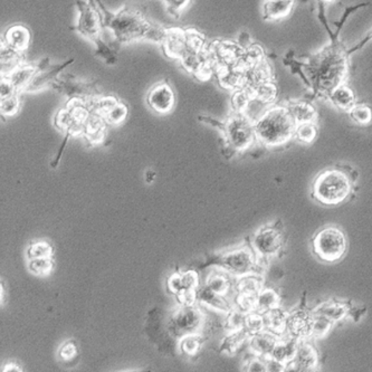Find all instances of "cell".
Returning <instances> with one entry per match:
<instances>
[{"instance_id":"6da1fadb","label":"cell","mask_w":372,"mask_h":372,"mask_svg":"<svg viewBox=\"0 0 372 372\" xmlns=\"http://www.w3.org/2000/svg\"><path fill=\"white\" fill-rule=\"evenodd\" d=\"M326 4H318V19L323 24L330 37V43L324 45L320 51L306 56V62H300L288 51L283 59L285 66H288L293 74H298L304 84L311 89L314 99H326L339 85L343 84L349 74V59L352 56L350 47H346L339 41V34H336L326 21Z\"/></svg>"},{"instance_id":"7a4b0ae2","label":"cell","mask_w":372,"mask_h":372,"mask_svg":"<svg viewBox=\"0 0 372 372\" xmlns=\"http://www.w3.org/2000/svg\"><path fill=\"white\" fill-rule=\"evenodd\" d=\"M93 3L101 11L103 27L114 33L118 46L142 41L161 45L166 27L152 23L141 8L126 4L118 11H111L101 0H93Z\"/></svg>"},{"instance_id":"3957f363","label":"cell","mask_w":372,"mask_h":372,"mask_svg":"<svg viewBox=\"0 0 372 372\" xmlns=\"http://www.w3.org/2000/svg\"><path fill=\"white\" fill-rule=\"evenodd\" d=\"M296 126L286 106H268L254 121L257 142L268 148L284 146L294 139Z\"/></svg>"},{"instance_id":"277c9868","label":"cell","mask_w":372,"mask_h":372,"mask_svg":"<svg viewBox=\"0 0 372 372\" xmlns=\"http://www.w3.org/2000/svg\"><path fill=\"white\" fill-rule=\"evenodd\" d=\"M353 181V178L342 168H328L314 178L311 196L321 205L339 206L351 196Z\"/></svg>"},{"instance_id":"5b68a950","label":"cell","mask_w":372,"mask_h":372,"mask_svg":"<svg viewBox=\"0 0 372 372\" xmlns=\"http://www.w3.org/2000/svg\"><path fill=\"white\" fill-rule=\"evenodd\" d=\"M218 129L223 132L229 149L233 152H245L257 142L254 121L245 114L233 111V114L225 122H221Z\"/></svg>"},{"instance_id":"8992f818","label":"cell","mask_w":372,"mask_h":372,"mask_svg":"<svg viewBox=\"0 0 372 372\" xmlns=\"http://www.w3.org/2000/svg\"><path fill=\"white\" fill-rule=\"evenodd\" d=\"M312 249L314 255L323 262H339L347 253V235L339 227L322 228L312 238Z\"/></svg>"},{"instance_id":"52a82bcc","label":"cell","mask_w":372,"mask_h":372,"mask_svg":"<svg viewBox=\"0 0 372 372\" xmlns=\"http://www.w3.org/2000/svg\"><path fill=\"white\" fill-rule=\"evenodd\" d=\"M259 261L252 246H241L219 255L213 263L238 278L251 273H258Z\"/></svg>"},{"instance_id":"ba28073f","label":"cell","mask_w":372,"mask_h":372,"mask_svg":"<svg viewBox=\"0 0 372 372\" xmlns=\"http://www.w3.org/2000/svg\"><path fill=\"white\" fill-rule=\"evenodd\" d=\"M76 7L79 19L76 26L72 27L73 31L95 44L102 39V31L104 29L101 11L93 3V0H77Z\"/></svg>"},{"instance_id":"9c48e42d","label":"cell","mask_w":372,"mask_h":372,"mask_svg":"<svg viewBox=\"0 0 372 372\" xmlns=\"http://www.w3.org/2000/svg\"><path fill=\"white\" fill-rule=\"evenodd\" d=\"M251 246L259 259L270 258L280 254L284 246V233L280 223H268L253 235Z\"/></svg>"},{"instance_id":"30bf717a","label":"cell","mask_w":372,"mask_h":372,"mask_svg":"<svg viewBox=\"0 0 372 372\" xmlns=\"http://www.w3.org/2000/svg\"><path fill=\"white\" fill-rule=\"evenodd\" d=\"M205 323V316L197 306H183L179 304L172 312L169 320V330L175 336L186 334L201 333Z\"/></svg>"},{"instance_id":"8fae6325","label":"cell","mask_w":372,"mask_h":372,"mask_svg":"<svg viewBox=\"0 0 372 372\" xmlns=\"http://www.w3.org/2000/svg\"><path fill=\"white\" fill-rule=\"evenodd\" d=\"M53 89L69 99L80 98L88 100L103 95V93L99 90L96 83L79 80L71 74L59 77Z\"/></svg>"},{"instance_id":"7c38bea8","label":"cell","mask_w":372,"mask_h":372,"mask_svg":"<svg viewBox=\"0 0 372 372\" xmlns=\"http://www.w3.org/2000/svg\"><path fill=\"white\" fill-rule=\"evenodd\" d=\"M73 62L74 59H71L65 61L62 64H51V59L49 57L41 59L39 62V70L36 74L34 75L33 80L26 92H41L49 88L53 89L55 83L59 80V74Z\"/></svg>"},{"instance_id":"4fadbf2b","label":"cell","mask_w":372,"mask_h":372,"mask_svg":"<svg viewBox=\"0 0 372 372\" xmlns=\"http://www.w3.org/2000/svg\"><path fill=\"white\" fill-rule=\"evenodd\" d=\"M316 314L308 308H298L288 312L285 333L294 339L310 340L313 336V326Z\"/></svg>"},{"instance_id":"5bb4252c","label":"cell","mask_w":372,"mask_h":372,"mask_svg":"<svg viewBox=\"0 0 372 372\" xmlns=\"http://www.w3.org/2000/svg\"><path fill=\"white\" fill-rule=\"evenodd\" d=\"M146 103L156 114H170L176 106V94L169 81L162 80L154 84L146 95Z\"/></svg>"},{"instance_id":"9a60e30c","label":"cell","mask_w":372,"mask_h":372,"mask_svg":"<svg viewBox=\"0 0 372 372\" xmlns=\"http://www.w3.org/2000/svg\"><path fill=\"white\" fill-rule=\"evenodd\" d=\"M311 340L298 342L296 356L286 366V371H314L318 367V352Z\"/></svg>"},{"instance_id":"2e32d148","label":"cell","mask_w":372,"mask_h":372,"mask_svg":"<svg viewBox=\"0 0 372 372\" xmlns=\"http://www.w3.org/2000/svg\"><path fill=\"white\" fill-rule=\"evenodd\" d=\"M168 291L175 296L177 300L186 294L196 292L199 288V276L193 270L178 271L168 278Z\"/></svg>"},{"instance_id":"e0dca14e","label":"cell","mask_w":372,"mask_h":372,"mask_svg":"<svg viewBox=\"0 0 372 372\" xmlns=\"http://www.w3.org/2000/svg\"><path fill=\"white\" fill-rule=\"evenodd\" d=\"M187 41V29L169 27L166 29V35L160 46L166 56L179 61L185 53Z\"/></svg>"},{"instance_id":"ac0fdd59","label":"cell","mask_w":372,"mask_h":372,"mask_svg":"<svg viewBox=\"0 0 372 372\" xmlns=\"http://www.w3.org/2000/svg\"><path fill=\"white\" fill-rule=\"evenodd\" d=\"M1 41L14 51L25 54L31 46V33L29 27H26L25 25L16 24L6 29Z\"/></svg>"},{"instance_id":"d6986e66","label":"cell","mask_w":372,"mask_h":372,"mask_svg":"<svg viewBox=\"0 0 372 372\" xmlns=\"http://www.w3.org/2000/svg\"><path fill=\"white\" fill-rule=\"evenodd\" d=\"M278 334L273 333L270 330L249 336L248 348L254 356L268 359L271 358L275 343L278 340Z\"/></svg>"},{"instance_id":"ffe728a7","label":"cell","mask_w":372,"mask_h":372,"mask_svg":"<svg viewBox=\"0 0 372 372\" xmlns=\"http://www.w3.org/2000/svg\"><path fill=\"white\" fill-rule=\"evenodd\" d=\"M235 282L236 278L229 274L223 268H216L211 272L208 278L206 280V286H208L213 292L218 293L221 296H231V293H235Z\"/></svg>"},{"instance_id":"44dd1931","label":"cell","mask_w":372,"mask_h":372,"mask_svg":"<svg viewBox=\"0 0 372 372\" xmlns=\"http://www.w3.org/2000/svg\"><path fill=\"white\" fill-rule=\"evenodd\" d=\"M198 302L203 306H208L211 310L217 311L221 313L227 314L233 308V304L229 302L227 296H221L218 293L203 285V288H198Z\"/></svg>"},{"instance_id":"7402d4cb","label":"cell","mask_w":372,"mask_h":372,"mask_svg":"<svg viewBox=\"0 0 372 372\" xmlns=\"http://www.w3.org/2000/svg\"><path fill=\"white\" fill-rule=\"evenodd\" d=\"M312 311L314 313L326 316L333 323H339L349 316L350 306L341 301L328 300L320 303L316 308H312Z\"/></svg>"},{"instance_id":"603a6c76","label":"cell","mask_w":372,"mask_h":372,"mask_svg":"<svg viewBox=\"0 0 372 372\" xmlns=\"http://www.w3.org/2000/svg\"><path fill=\"white\" fill-rule=\"evenodd\" d=\"M298 342H300V340L294 339L286 333L278 336V340L275 343L271 358L288 366L296 356Z\"/></svg>"},{"instance_id":"cb8c5ba5","label":"cell","mask_w":372,"mask_h":372,"mask_svg":"<svg viewBox=\"0 0 372 372\" xmlns=\"http://www.w3.org/2000/svg\"><path fill=\"white\" fill-rule=\"evenodd\" d=\"M37 70H39V63L29 64V63L25 62L19 65L17 69H15L11 74L6 77L13 83L17 92L23 93L26 92V90L29 88V85L31 84L34 75L36 74Z\"/></svg>"},{"instance_id":"d4e9b609","label":"cell","mask_w":372,"mask_h":372,"mask_svg":"<svg viewBox=\"0 0 372 372\" xmlns=\"http://www.w3.org/2000/svg\"><path fill=\"white\" fill-rule=\"evenodd\" d=\"M296 0H265L263 5L264 21H281L290 15Z\"/></svg>"},{"instance_id":"484cf974","label":"cell","mask_w":372,"mask_h":372,"mask_svg":"<svg viewBox=\"0 0 372 372\" xmlns=\"http://www.w3.org/2000/svg\"><path fill=\"white\" fill-rule=\"evenodd\" d=\"M286 108L298 124L304 122H316L318 120V111L310 100H290L286 103Z\"/></svg>"},{"instance_id":"4316f807","label":"cell","mask_w":372,"mask_h":372,"mask_svg":"<svg viewBox=\"0 0 372 372\" xmlns=\"http://www.w3.org/2000/svg\"><path fill=\"white\" fill-rule=\"evenodd\" d=\"M328 100L339 109L340 111H343L348 114L356 104H357V98L354 94L353 90L350 86H348L346 83L336 86L330 94H328Z\"/></svg>"},{"instance_id":"83f0119b","label":"cell","mask_w":372,"mask_h":372,"mask_svg":"<svg viewBox=\"0 0 372 372\" xmlns=\"http://www.w3.org/2000/svg\"><path fill=\"white\" fill-rule=\"evenodd\" d=\"M264 278L259 273H251L236 278L235 282V296H257L264 288Z\"/></svg>"},{"instance_id":"f1b7e54d","label":"cell","mask_w":372,"mask_h":372,"mask_svg":"<svg viewBox=\"0 0 372 372\" xmlns=\"http://www.w3.org/2000/svg\"><path fill=\"white\" fill-rule=\"evenodd\" d=\"M0 61H1V76H7L11 74L19 65L25 63V55L19 51H14L11 47L1 41L0 47Z\"/></svg>"},{"instance_id":"f546056e","label":"cell","mask_w":372,"mask_h":372,"mask_svg":"<svg viewBox=\"0 0 372 372\" xmlns=\"http://www.w3.org/2000/svg\"><path fill=\"white\" fill-rule=\"evenodd\" d=\"M288 312L282 308V306L272 308V310L264 312L265 322H266V330H270L273 333L283 336L286 330V320H288Z\"/></svg>"},{"instance_id":"4dcf8cb0","label":"cell","mask_w":372,"mask_h":372,"mask_svg":"<svg viewBox=\"0 0 372 372\" xmlns=\"http://www.w3.org/2000/svg\"><path fill=\"white\" fill-rule=\"evenodd\" d=\"M281 306V296L276 288L272 286H264L257 296L256 310L261 312L272 310Z\"/></svg>"},{"instance_id":"1f68e13d","label":"cell","mask_w":372,"mask_h":372,"mask_svg":"<svg viewBox=\"0 0 372 372\" xmlns=\"http://www.w3.org/2000/svg\"><path fill=\"white\" fill-rule=\"evenodd\" d=\"M252 93L257 102L262 103L263 106H272V103L278 96V91L274 81L268 80L255 86Z\"/></svg>"},{"instance_id":"d6a6232c","label":"cell","mask_w":372,"mask_h":372,"mask_svg":"<svg viewBox=\"0 0 372 372\" xmlns=\"http://www.w3.org/2000/svg\"><path fill=\"white\" fill-rule=\"evenodd\" d=\"M249 333L244 328L237 330V331L228 332L226 338L223 340L221 346V351H226L227 353L233 354L241 349L243 344L248 342Z\"/></svg>"},{"instance_id":"836d02e7","label":"cell","mask_w":372,"mask_h":372,"mask_svg":"<svg viewBox=\"0 0 372 372\" xmlns=\"http://www.w3.org/2000/svg\"><path fill=\"white\" fill-rule=\"evenodd\" d=\"M318 134V128L316 122H304L296 126L294 139L300 144L308 146L316 141Z\"/></svg>"},{"instance_id":"e575fe53","label":"cell","mask_w":372,"mask_h":372,"mask_svg":"<svg viewBox=\"0 0 372 372\" xmlns=\"http://www.w3.org/2000/svg\"><path fill=\"white\" fill-rule=\"evenodd\" d=\"M350 120L360 126H369L372 124V108L367 103H358L348 112Z\"/></svg>"},{"instance_id":"d590c367","label":"cell","mask_w":372,"mask_h":372,"mask_svg":"<svg viewBox=\"0 0 372 372\" xmlns=\"http://www.w3.org/2000/svg\"><path fill=\"white\" fill-rule=\"evenodd\" d=\"M254 100V95L251 91L245 88L238 89V90L233 91V95H231V108H233V112L245 114L251 106V103Z\"/></svg>"},{"instance_id":"8d00e7d4","label":"cell","mask_w":372,"mask_h":372,"mask_svg":"<svg viewBox=\"0 0 372 372\" xmlns=\"http://www.w3.org/2000/svg\"><path fill=\"white\" fill-rule=\"evenodd\" d=\"M245 330L248 332L249 336H254L266 330L264 313L257 310L247 312L245 318Z\"/></svg>"},{"instance_id":"74e56055","label":"cell","mask_w":372,"mask_h":372,"mask_svg":"<svg viewBox=\"0 0 372 372\" xmlns=\"http://www.w3.org/2000/svg\"><path fill=\"white\" fill-rule=\"evenodd\" d=\"M203 344V336L201 333L186 334L180 338L179 347L183 353L193 357L201 350Z\"/></svg>"},{"instance_id":"f35d334b","label":"cell","mask_w":372,"mask_h":372,"mask_svg":"<svg viewBox=\"0 0 372 372\" xmlns=\"http://www.w3.org/2000/svg\"><path fill=\"white\" fill-rule=\"evenodd\" d=\"M19 93L0 99V114L5 118H14L19 114L21 108V96Z\"/></svg>"},{"instance_id":"ab89813d","label":"cell","mask_w":372,"mask_h":372,"mask_svg":"<svg viewBox=\"0 0 372 372\" xmlns=\"http://www.w3.org/2000/svg\"><path fill=\"white\" fill-rule=\"evenodd\" d=\"M55 263L51 257H41V258H31L29 262V268L34 275L37 276H47L54 270Z\"/></svg>"},{"instance_id":"60d3db41","label":"cell","mask_w":372,"mask_h":372,"mask_svg":"<svg viewBox=\"0 0 372 372\" xmlns=\"http://www.w3.org/2000/svg\"><path fill=\"white\" fill-rule=\"evenodd\" d=\"M226 321H225V328L227 332L237 331L245 328V318L246 312L233 306L228 313L226 314Z\"/></svg>"},{"instance_id":"b9f144b4","label":"cell","mask_w":372,"mask_h":372,"mask_svg":"<svg viewBox=\"0 0 372 372\" xmlns=\"http://www.w3.org/2000/svg\"><path fill=\"white\" fill-rule=\"evenodd\" d=\"M95 46H96L94 51L95 56L102 59L106 63V65L116 64V61H118V51L114 46L106 44L103 39L96 41Z\"/></svg>"},{"instance_id":"7bdbcfd3","label":"cell","mask_w":372,"mask_h":372,"mask_svg":"<svg viewBox=\"0 0 372 372\" xmlns=\"http://www.w3.org/2000/svg\"><path fill=\"white\" fill-rule=\"evenodd\" d=\"M129 114L128 106L124 104V102H121V100L116 103L114 108L109 111L108 114H106L104 119H106L108 124L111 126H120L122 122L126 121V116Z\"/></svg>"},{"instance_id":"ee69618b","label":"cell","mask_w":372,"mask_h":372,"mask_svg":"<svg viewBox=\"0 0 372 372\" xmlns=\"http://www.w3.org/2000/svg\"><path fill=\"white\" fill-rule=\"evenodd\" d=\"M54 254L53 246L49 241H39L33 243L27 249V257L31 258H41V257H51Z\"/></svg>"},{"instance_id":"f6af8a7d","label":"cell","mask_w":372,"mask_h":372,"mask_svg":"<svg viewBox=\"0 0 372 372\" xmlns=\"http://www.w3.org/2000/svg\"><path fill=\"white\" fill-rule=\"evenodd\" d=\"M316 314V318H314L313 326V336L312 339H322L328 332L331 331L334 324L331 320H328L326 316H320V314Z\"/></svg>"},{"instance_id":"bcb514c9","label":"cell","mask_w":372,"mask_h":372,"mask_svg":"<svg viewBox=\"0 0 372 372\" xmlns=\"http://www.w3.org/2000/svg\"><path fill=\"white\" fill-rule=\"evenodd\" d=\"M166 11L171 17L179 19L180 16L189 7L193 0H162Z\"/></svg>"},{"instance_id":"7dc6e473","label":"cell","mask_w":372,"mask_h":372,"mask_svg":"<svg viewBox=\"0 0 372 372\" xmlns=\"http://www.w3.org/2000/svg\"><path fill=\"white\" fill-rule=\"evenodd\" d=\"M369 5V3H362L358 4V5L349 6V7L346 8V9H344L343 14H342L341 19H340L338 21H334L333 23L334 27H336L334 31H336V34H339L340 35L342 29H343L344 24H346V21H348V19H349L350 16H351V14L359 11L360 8L367 7V6Z\"/></svg>"},{"instance_id":"c3c4849f","label":"cell","mask_w":372,"mask_h":372,"mask_svg":"<svg viewBox=\"0 0 372 372\" xmlns=\"http://www.w3.org/2000/svg\"><path fill=\"white\" fill-rule=\"evenodd\" d=\"M245 370L249 372H267L266 359L254 356L247 361Z\"/></svg>"},{"instance_id":"681fc988","label":"cell","mask_w":372,"mask_h":372,"mask_svg":"<svg viewBox=\"0 0 372 372\" xmlns=\"http://www.w3.org/2000/svg\"><path fill=\"white\" fill-rule=\"evenodd\" d=\"M76 353V344L73 341H67L66 343H64V346L61 348V350H59V357L62 358L65 361L74 359Z\"/></svg>"},{"instance_id":"f907efd6","label":"cell","mask_w":372,"mask_h":372,"mask_svg":"<svg viewBox=\"0 0 372 372\" xmlns=\"http://www.w3.org/2000/svg\"><path fill=\"white\" fill-rule=\"evenodd\" d=\"M16 93L19 92L16 91L13 83L8 80L7 77L1 76V82H0V99L7 98V96H11V95L16 94ZM19 94H21V93H19Z\"/></svg>"},{"instance_id":"816d5d0a","label":"cell","mask_w":372,"mask_h":372,"mask_svg":"<svg viewBox=\"0 0 372 372\" xmlns=\"http://www.w3.org/2000/svg\"><path fill=\"white\" fill-rule=\"evenodd\" d=\"M267 372H284L286 371V365L278 360L268 358L266 359Z\"/></svg>"},{"instance_id":"f5cc1de1","label":"cell","mask_w":372,"mask_h":372,"mask_svg":"<svg viewBox=\"0 0 372 372\" xmlns=\"http://www.w3.org/2000/svg\"><path fill=\"white\" fill-rule=\"evenodd\" d=\"M370 41H372V29L366 34L365 36L362 37L361 41H358L357 44L350 47L351 49L352 54L357 53V51H361L366 45L369 44Z\"/></svg>"},{"instance_id":"db71d44e","label":"cell","mask_w":372,"mask_h":372,"mask_svg":"<svg viewBox=\"0 0 372 372\" xmlns=\"http://www.w3.org/2000/svg\"><path fill=\"white\" fill-rule=\"evenodd\" d=\"M4 371H21V369L19 367V366L11 363V365L5 366V369H4Z\"/></svg>"},{"instance_id":"11a10c76","label":"cell","mask_w":372,"mask_h":372,"mask_svg":"<svg viewBox=\"0 0 372 372\" xmlns=\"http://www.w3.org/2000/svg\"><path fill=\"white\" fill-rule=\"evenodd\" d=\"M154 177H156V174L152 171H148L146 172V183H152L154 181Z\"/></svg>"},{"instance_id":"9f6ffc18","label":"cell","mask_w":372,"mask_h":372,"mask_svg":"<svg viewBox=\"0 0 372 372\" xmlns=\"http://www.w3.org/2000/svg\"><path fill=\"white\" fill-rule=\"evenodd\" d=\"M320 1H322V3L324 4H331L334 3V1H336V0H320Z\"/></svg>"}]
</instances>
